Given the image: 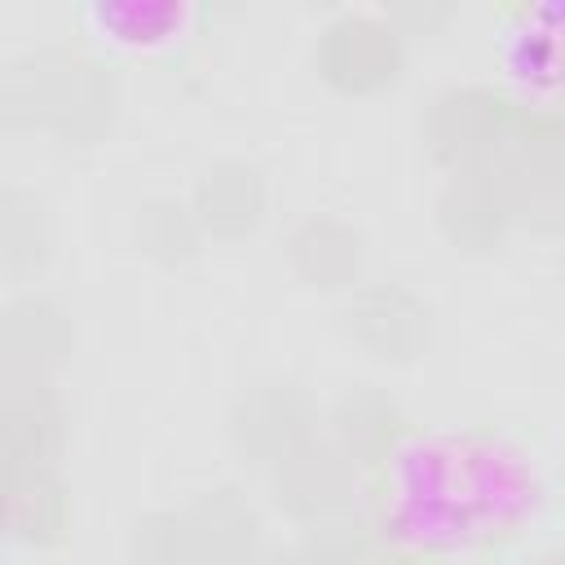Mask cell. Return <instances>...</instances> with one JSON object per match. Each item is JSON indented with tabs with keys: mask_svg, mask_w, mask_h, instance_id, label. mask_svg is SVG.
<instances>
[{
	"mask_svg": "<svg viewBox=\"0 0 565 565\" xmlns=\"http://www.w3.org/2000/svg\"><path fill=\"white\" fill-rule=\"evenodd\" d=\"M49 256V216L44 203L22 190L9 185L0 194V260L9 278H26L40 269V260Z\"/></svg>",
	"mask_w": 565,
	"mask_h": 565,
	"instance_id": "obj_8",
	"label": "cell"
},
{
	"mask_svg": "<svg viewBox=\"0 0 565 565\" xmlns=\"http://www.w3.org/2000/svg\"><path fill=\"white\" fill-rule=\"evenodd\" d=\"M141 230V243L154 252V256H185L194 247V234H199V216H190L185 207L177 203H150L137 221Z\"/></svg>",
	"mask_w": 565,
	"mask_h": 565,
	"instance_id": "obj_11",
	"label": "cell"
},
{
	"mask_svg": "<svg viewBox=\"0 0 565 565\" xmlns=\"http://www.w3.org/2000/svg\"><path fill=\"white\" fill-rule=\"evenodd\" d=\"M322 66L344 88H375L397 66V40L366 18H344L322 40Z\"/></svg>",
	"mask_w": 565,
	"mask_h": 565,
	"instance_id": "obj_5",
	"label": "cell"
},
{
	"mask_svg": "<svg viewBox=\"0 0 565 565\" xmlns=\"http://www.w3.org/2000/svg\"><path fill=\"white\" fill-rule=\"evenodd\" d=\"M349 331L375 358H411L428 340V309L402 287H371L349 305Z\"/></svg>",
	"mask_w": 565,
	"mask_h": 565,
	"instance_id": "obj_4",
	"label": "cell"
},
{
	"mask_svg": "<svg viewBox=\"0 0 565 565\" xmlns=\"http://www.w3.org/2000/svg\"><path fill=\"white\" fill-rule=\"evenodd\" d=\"M335 433H340L344 455H375V450H384L393 441V433H397L393 402H384L375 393L344 397L340 411H335Z\"/></svg>",
	"mask_w": 565,
	"mask_h": 565,
	"instance_id": "obj_10",
	"label": "cell"
},
{
	"mask_svg": "<svg viewBox=\"0 0 565 565\" xmlns=\"http://www.w3.org/2000/svg\"><path fill=\"white\" fill-rule=\"evenodd\" d=\"M0 340H4V384H49V371L66 358L71 327L53 300L22 291L4 309Z\"/></svg>",
	"mask_w": 565,
	"mask_h": 565,
	"instance_id": "obj_3",
	"label": "cell"
},
{
	"mask_svg": "<svg viewBox=\"0 0 565 565\" xmlns=\"http://www.w3.org/2000/svg\"><path fill=\"white\" fill-rule=\"evenodd\" d=\"M110 110L106 84L97 66L79 57H62L49 66V53H26L22 62L9 66L4 79V119L13 128H57L66 137H88Z\"/></svg>",
	"mask_w": 565,
	"mask_h": 565,
	"instance_id": "obj_1",
	"label": "cell"
},
{
	"mask_svg": "<svg viewBox=\"0 0 565 565\" xmlns=\"http://www.w3.org/2000/svg\"><path fill=\"white\" fill-rule=\"evenodd\" d=\"M0 433H4L9 486L53 472V459L62 446V406L49 393V384H4Z\"/></svg>",
	"mask_w": 565,
	"mask_h": 565,
	"instance_id": "obj_2",
	"label": "cell"
},
{
	"mask_svg": "<svg viewBox=\"0 0 565 565\" xmlns=\"http://www.w3.org/2000/svg\"><path fill=\"white\" fill-rule=\"evenodd\" d=\"M4 525H9V539L22 547L57 543L71 525V503H66L62 481L53 472H44V477L4 486Z\"/></svg>",
	"mask_w": 565,
	"mask_h": 565,
	"instance_id": "obj_7",
	"label": "cell"
},
{
	"mask_svg": "<svg viewBox=\"0 0 565 565\" xmlns=\"http://www.w3.org/2000/svg\"><path fill=\"white\" fill-rule=\"evenodd\" d=\"M291 260L309 282L340 287V282H349L358 274L362 247H358V234L344 230L340 221H309L291 238Z\"/></svg>",
	"mask_w": 565,
	"mask_h": 565,
	"instance_id": "obj_9",
	"label": "cell"
},
{
	"mask_svg": "<svg viewBox=\"0 0 565 565\" xmlns=\"http://www.w3.org/2000/svg\"><path fill=\"white\" fill-rule=\"evenodd\" d=\"M260 207H265V194H260V181L252 168L243 163H216L203 172L199 181V194H194V216L203 230H216V234H243L260 221Z\"/></svg>",
	"mask_w": 565,
	"mask_h": 565,
	"instance_id": "obj_6",
	"label": "cell"
}]
</instances>
